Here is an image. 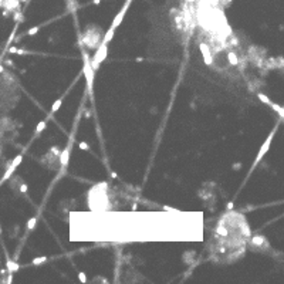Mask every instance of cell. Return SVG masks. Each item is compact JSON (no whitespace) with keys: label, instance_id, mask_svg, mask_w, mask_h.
Listing matches in <instances>:
<instances>
[{"label":"cell","instance_id":"6da1fadb","mask_svg":"<svg viewBox=\"0 0 284 284\" xmlns=\"http://www.w3.org/2000/svg\"><path fill=\"white\" fill-rule=\"evenodd\" d=\"M273 136H274V131H271V134L269 135V138H267V141L263 143V146L260 148V151H258V155L257 158H256V161H254V165H257L258 162H260V159L264 156V154L269 151V148H270V143H271V139H273Z\"/></svg>","mask_w":284,"mask_h":284},{"label":"cell","instance_id":"7a4b0ae2","mask_svg":"<svg viewBox=\"0 0 284 284\" xmlns=\"http://www.w3.org/2000/svg\"><path fill=\"white\" fill-rule=\"evenodd\" d=\"M68 156H70V146L65 149L64 152H61V165H63V166H67V163H68Z\"/></svg>","mask_w":284,"mask_h":284},{"label":"cell","instance_id":"3957f363","mask_svg":"<svg viewBox=\"0 0 284 284\" xmlns=\"http://www.w3.org/2000/svg\"><path fill=\"white\" fill-rule=\"evenodd\" d=\"M229 61H230V64H233V65H236L237 63H239V60H237V56H236V53H233V51L229 53Z\"/></svg>","mask_w":284,"mask_h":284},{"label":"cell","instance_id":"277c9868","mask_svg":"<svg viewBox=\"0 0 284 284\" xmlns=\"http://www.w3.org/2000/svg\"><path fill=\"white\" fill-rule=\"evenodd\" d=\"M36 223H37V217L34 216V217H31V219L27 222V230H31L33 227L36 226Z\"/></svg>","mask_w":284,"mask_h":284},{"label":"cell","instance_id":"5b68a950","mask_svg":"<svg viewBox=\"0 0 284 284\" xmlns=\"http://www.w3.org/2000/svg\"><path fill=\"white\" fill-rule=\"evenodd\" d=\"M45 125H47V119H44V121H41V122L37 125V128H36V132L37 134H40V132H43V129L45 128Z\"/></svg>","mask_w":284,"mask_h":284},{"label":"cell","instance_id":"8992f818","mask_svg":"<svg viewBox=\"0 0 284 284\" xmlns=\"http://www.w3.org/2000/svg\"><path fill=\"white\" fill-rule=\"evenodd\" d=\"M63 104V98H60V100H57L56 102H54V105H53L51 108V112H56V111H58V108H60V105Z\"/></svg>","mask_w":284,"mask_h":284},{"label":"cell","instance_id":"52a82bcc","mask_svg":"<svg viewBox=\"0 0 284 284\" xmlns=\"http://www.w3.org/2000/svg\"><path fill=\"white\" fill-rule=\"evenodd\" d=\"M45 260H47V257L45 256H43V257H37L33 260V264H41V263H44Z\"/></svg>","mask_w":284,"mask_h":284},{"label":"cell","instance_id":"ba28073f","mask_svg":"<svg viewBox=\"0 0 284 284\" xmlns=\"http://www.w3.org/2000/svg\"><path fill=\"white\" fill-rule=\"evenodd\" d=\"M7 269H9L10 271H16L17 269H19V266L16 264V263H12V261H9V263H7Z\"/></svg>","mask_w":284,"mask_h":284},{"label":"cell","instance_id":"9c48e42d","mask_svg":"<svg viewBox=\"0 0 284 284\" xmlns=\"http://www.w3.org/2000/svg\"><path fill=\"white\" fill-rule=\"evenodd\" d=\"M78 277H80V280H81L83 283H85V281H87V277H85L84 273H80V274H78Z\"/></svg>","mask_w":284,"mask_h":284},{"label":"cell","instance_id":"30bf717a","mask_svg":"<svg viewBox=\"0 0 284 284\" xmlns=\"http://www.w3.org/2000/svg\"><path fill=\"white\" fill-rule=\"evenodd\" d=\"M80 148H81V149H88V145L84 143V142H81V143H80Z\"/></svg>","mask_w":284,"mask_h":284},{"label":"cell","instance_id":"8fae6325","mask_svg":"<svg viewBox=\"0 0 284 284\" xmlns=\"http://www.w3.org/2000/svg\"><path fill=\"white\" fill-rule=\"evenodd\" d=\"M36 31H37V29H31V30L29 31V34H34V33H36Z\"/></svg>","mask_w":284,"mask_h":284}]
</instances>
